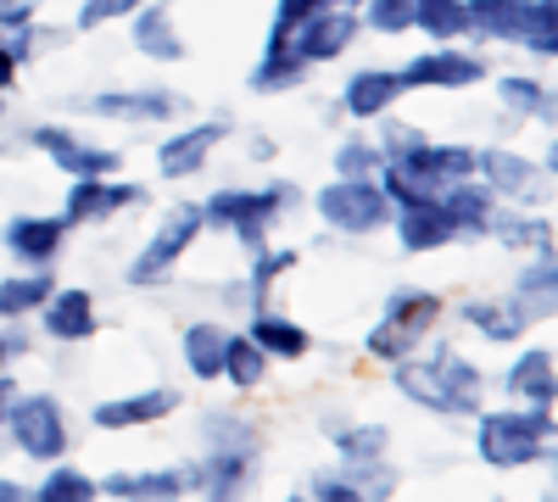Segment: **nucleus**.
<instances>
[{"label": "nucleus", "mask_w": 558, "mask_h": 502, "mask_svg": "<svg viewBox=\"0 0 558 502\" xmlns=\"http://www.w3.org/2000/svg\"><path fill=\"white\" fill-rule=\"evenodd\" d=\"M218 140H223V123H196V128L173 134V140H162L157 162H162V173H168V179H184V173H196V168L213 157V146H218Z\"/></svg>", "instance_id": "17"}, {"label": "nucleus", "mask_w": 558, "mask_h": 502, "mask_svg": "<svg viewBox=\"0 0 558 502\" xmlns=\"http://www.w3.org/2000/svg\"><path fill=\"white\" fill-rule=\"evenodd\" d=\"M17 446L28 452V458L39 464H62V452H68V425H62V407L57 396H17L12 402V414H7Z\"/></svg>", "instance_id": "5"}, {"label": "nucleus", "mask_w": 558, "mask_h": 502, "mask_svg": "<svg viewBox=\"0 0 558 502\" xmlns=\"http://www.w3.org/2000/svg\"><path fill=\"white\" fill-rule=\"evenodd\" d=\"M223 341H229V330L213 325V318H196V325L184 330V363H191L196 380H218L223 375Z\"/></svg>", "instance_id": "23"}, {"label": "nucleus", "mask_w": 558, "mask_h": 502, "mask_svg": "<svg viewBox=\"0 0 558 502\" xmlns=\"http://www.w3.org/2000/svg\"><path fill=\"white\" fill-rule=\"evenodd\" d=\"M475 168L486 173V191H492V196H531V191H536V162H525V157H514V151H502V146L481 151Z\"/></svg>", "instance_id": "19"}, {"label": "nucleus", "mask_w": 558, "mask_h": 502, "mask_svg": "<svg viewBox=\"0 0 558 502\" xmlns=\"http://www.w3.org/2000/svg\"><path fill=\"white\" fill-rule=\"evenodd\" d=\"M89 112L123 118V123H162L184 112V96H173V89H112V96L89 101Z\"/></svg>", "instance_id": "11"}, {"label": "nucleus", "mask_w": 558, "mask_h": 502, "mask_svg": "<svg viewBox=\"0 0 558 502\" xmlns=\"http://www.w3.org/2000/svg\"><path fill=\"white\" fill-rule=\"evenodd\" d=\"M352 39H357V12L324 7V12H313L307 23L291 28V51H296L302 62H336Z\"/></svg>", "instance_id": "7"}, {"label": "nucleus", "mask_w": 558, "mask_h": 502, "mask_svg": "<svg viewBox=\"0 0 558 502\" xmlns=\"http://www.w3.org/2000/svg\"><path fill=\"white\" fill-rule=\"evenodd\" d=\"M0 363H7V341H0Z\"/></svg>", "instance_id": "50"}, {"label": "nucleus", "mask_w": 558, "mask_h": 502, "mask_svg": "<svg viewBox=\"0 0 558 502\" xmlns=\"http://www.w3.org/2000/svg\"><path fill=\"white\" fill-rule=\"evenodd\" d=\"M441 207L452 212V223H458V235H486V218H492V191L486 185H470V179H458V185H447L441 191Z\"/></svg>", "instance_id": "24"}, {"label": "nucleus", "mask_w": 558, "mask_h": 502, "mask_svg": "<svg viewBox=\"0 0 558 502\" xmlns=\"http://www.w3.org/2000/svg\"><path fill=\"white\" fill-rule=\"evenodd\" d=\"M380 140H386L380 157H386V162H402V157H413L418 146H425V134H418L413 123H386V128H380Z\"/></svg>", "instance_id": "41"}, {"label": "nucleus", "mask_w": 558, "mask_h": 502, "mask_svg": "<svg viewBox=\"0 0 558 502\" xmlns=\"http://www.w3.org/2000/svg\"><path fill=\"white\" fill-rule=\"evenodd\" d=\"M318 212L341 235H368V230H386L391 201L375 179H336V185L318 191Z\"/></svg>", "instance_id": "3"}, {"label": "nucleus", "mask_w": 558, "mask_h": 502, "mask_svg": "<svg viewBox=\"0 0 558 502\" xmlns=\"http://www.w3.org/2000/svg\"><path fill=\"white\" fill-rule=\"evenodd\" d=\"M146 201V191L140 185H107V179H78V185L68 191V223H101L123 207H140Z\"/></svg>", "instance_id": "10"}, {"label": "nucleus", "mask_w": 558, "mask_h": 502, "mask_svg": "<svg viewBox=\"0 0 558 502\" xmlns=\"http://www.w3.org/2000/svg\"><path fill=\"white\" fill-rule=\"evenodd\" d=\"M62 235H68V218H12L7 223V252L23 268H39L62 252Z\"/></svg>", "instance_id": "12"}, {"label": "nucleus", "mask_w": 558, "mask_h": 502, "mask_svg": "<svg viewBox=\"0 0 558 502\" xmlns=\"http://www.w3.org/2000/svg\"><path fill=\"white\" fill-rule=\"evenodd\" d=\"M391 446V436L380 425H363V430H336V452H341V464H368V458H380V452Z\"/></svg>", "instance_id": "34"}, {"label": "nucleus", "mask_w": 558, "mask_h": 502, "mask_svg": "<svg viewBox=\"0 0 558 502\" xmlns=\"http://www.w3.org/2000/svg\"><path fill=\"white\" fill-rule=\"evenodd\" d=\"M324 7H336V0H279L274 28H296V23H307L313 12H324Z\"/></svg>", "instance_id": "43"}, {"label": "nucleus", "mask_w": 558, "mask_h": 502, "mask_svg": "<svg viewBox=\"0 0 558 502\" xmlns=\"http://www.w3.org/2000/svg\"><path fill=\"white\" fill-rule=\"evenodd\" d=\"M196 486V464H184V469H140V475H107L101 491L112 497H179V491H191Z\"/></svg>", "instance_id": "20"}, {"label": "nucleus", "mask_w": 558, "mask_h": 502, "mask_svg": "<svg viewBox=\"0 0 558 502\" xmlns=\"http://www.w3.org/2000/svg\"><path fill=\"white\" fill-rule=\"evenodd\" d=\"M531 0H470V28L492 34V39H525L531 28Z\"/></svg>", "instance_id": "21"}, {"label": "nucleus", "mask_w": 558, "mask_h": 502, "mask_svg": "<svg viewBox=\"0 0 558 502\" xmlns=\"http://www.w3.org/2000/svg\"><path fill=\"white\" fill-rule=\"evenodd\" d=\"M12 402H17V385L0 375V425H7V414H12Z\"/></svg>", "instance_id": "46"}, {"label": "nucleus", "mask_w": 558, "mask_h": 502, "mask_svg": "<svg viewBox=\"0 0 558 502\" xmlns=\"http://www.w3.org/2000/svg\"><path fill=\"white\" fill-rule=\"evenodd\" d=\"M101 486L89 480L84 469H57V475H45V486H39V497L45 502H89Z\"/></svg>", "instance_id": "36"}, {"label": "nucleus", "mask_w": 558, "mask_h": 502, "mask_svg": "<svg viewBox=\"0 0 558 502\" xmlns=\"http://www.w3.org/2000/svg\"><path fill=\"white\" fill-rule=\"evenodd\" d=\"M531 28H525V51H536V57H558V0H531Z\"/></svg>", "instance_id": "35"}, {"label": "nucleus", "mask_w": 558, "mask_h": 502, "mask_svg": "<svg viewBox=\"0 0 558 502\" xmlns=\"http://www.w3.org/2000/svg\"><path fill=\"white\" fill-rule=\"evenodd\" d=\"M134 51H146L157 62H179L184 57V39L168 17V7L157 0V7H134Z\"/></svg>", "instance_id": "18"}, {"label": "nucleus", "mask_w": 558, "mask_h": 502, "mask_svg": "<svg viewBox=\"0 0 558 502\" xmlns=\"http://www.w3.org/2000/svg\"><path fill=\"white\" fill-rule=\"evenodd\" d=\"M413 28H425L436 45L470 34V0H413Z\"/></svg>", "instance_id": "26"}, {"label": "nucleus", "mask_w": 558, "mask_h": 502, "mask_svg": "<svg viewBox=\"0 0 558 502\" xmlns=\"http://www.w3.org/2000/svg\"><path fill=\"white\" fill-rule=\"evenodd\" d=\"M380 151L368 146V140H347L341 151H336V168H341V179H375L380 173Z\"/></svg>", "instance_id": "37"}, {"label": "nucleus", "mask_w": 558, "mask_h": 502, "mask_svg": "<svg viewBox=\"0 0 558 502\" xmlns=\"http://www.w3.org/2000/svg\"><path fill=\"white\" fill-rule=\"evenodd\" d=\"M12 73H17V57L7 51V39H0V89H7V84H12Z\"/></svg>", "instance_id": "47"}, {"label": "nucleus", "mask_w": 558, "mask_h": 502, "mask_svg": "<svg viewBox=\"0 0 558 502\" xmlns=\"http://www.w3.org/2000/svg\"><path fill=\"white\" fill-rule=\"evenodd\" d=\"M413 341H418V335H408L402 325H391V318H386V325H380L375 335H368V352L386 357V363H397V357H408V352H413Z\"/></svg>", "instance_id": "42"}, {"label": "nucleus", "mask_w": 558, "mask_h": 502, "mask_svg": "<svg viewBox=\"0 0 558 502\" xmlns=\"http://www.w3.org/2000/svg\"><path fill=\"white\" fill-rule=\"evenodd\" d=\"M497 96H502V107H508V112L553 123V101H547L553 89H547V84H536V78H502V84H497Z\"/></svg>", "instance_id": "32"}, {"label": "nucleus", "mask_w": 558, "mask_h": 502, "mask_svg": "<svg viewBox=\"0 0 558 502\" xmlns=\"http://www.w3.org/2000/svg\"><path fill=\"white\" fill-rule=\"evenodd\" d=\"M202 223H207L202 207H173V212L157 223V235L146 241V252L134 257L129 280H134V285H157V280H168V273L179 268V257L191 252V241L202 235Z\"/></svg>", "instance_id": "4"}, {"label": "nucleus", "mask_w": 558, "mask_h": 502, "mask_svg": "<svg viewBox=\"0 0 558 502\" xmlns=\"http://www.w3.org/2000/svg\"><path fill=\"white\" fill-rule=\"evenodd\" d=\"M45 335L89 341L96 335V296L89 291H51V302H45Z\"/></svg>", "instance_id": "15"}, {"label": "nucleus", "mask_w": 558, "mask_h": 502, "mask_svg": "<svg viewBox=\"0 0 558 502\" xmlns=\"http://www.w3.org/2000/svg\"><path fill=\"white\" fill-rule=\"evenodd\" d=\"M134 7H146V0H84V7H78V28H107L118 17H134Z\"/></svg>", "instance_id": "39"}, {"label": "nucleus", "mask_w": 558, "mask_h": 502, "mask_svg": "<svg viewBox=\"0 0 558 502\" xmlns=\"http://www.w3.org/2000/svg\"><path fill=\"white\" fill-rule=\"evenodd\" d=\"M397 235H402V252H441L447 241H458V223L441 201H418V207H402Z\"/></svg>", "instance_id": "13"}, {"label": "nucleus", "mask_w": 558, "mask_h": 502, "mask_svg": "<svg viewBox=\"0 0 558 502\" xmlns=\"http://www.w3.org/2000/svg\"><path fill=\"white\" fill-rule=\"evenodd\" d=\"M463 318H470L481 335H492V341H520L525 325H531L520 302H470V307H463Z\"/></svg>", "instance_id": "29"}, {"label": "nucleus", "mask_w": 558, "mask_h": 502, "mask_svg": "<svg viewBox=\"0 0 558 502\" xmlns=\"http://www.w3.org/2000/svg\"><path fill=\"white\" fill-rule=\"evenodd\" d=\"M397 391L413 396L430 414H475L481 407V369L458 352H430V357H397Z\"/></svg>", "instance_id": "1"}, {"label": "nucleus", "mask_w": 558, "mask_h": 502, "mask_svg": "<svg viewBox=\"0 0 558 502\" xmlns=\"http://www.w3.org/2000/svg\"><path fill=\"white\" fill-rule=\"evenodd\" d=\"M486 235H497L502 246H553V241H547V223H536V218H525V212H497V207H492V218H486Z\"/></svg>", "instance_id": "33"}, {"label": "nucleus", "mask_w": 558, "mask_h": 502, "mask_svg": "<svg viewBox=\"0 0 558 502\" xmlns=\"http://www.w3.org/2000/svg\"><path fill=\"white\" fill-rule=\"evenodd\" d=\"M286 268H296V252H274V257H263V262H257V291H263L268 280H279Z\"/></svg>", "instance_id": "44"}, {"label": "nucleus", "mask_w": 558, "mask_h": 502, "mask_svg": "<svg viewBox=\"0 0 558 502\" xmlns=\"http://www.w3.org/2000/svg\"><path fill=\"white\" fill-rule=\"evenodd\" d=\"M286 201H291L286 185H274V191H218L202 212H207L213 223H223V230H235L246 246H257L263 230L279 218V207H286Z\"/></svg>", "instance_id": "6"}, {"label": "nucleus", "mask_w": 558, "mask_h": 502, "mask_svg": "<svg viewBox=\"0 0 558 502\" xmlns=\"http://www.w3.org/2000/svg\"><path fill=\"white\" fill-rule=\"evenodd\" d=\"M252 341L268 357H307V346H313V335L302 325H291V318H279V313H257L252 318Z\"/></svg>", "instance_id": "28"}, {"label": "nucleus", "mask_w": 558, "mask_h": 502, "mask_svg": "<svg viewBox=\"0 0 558 502\" xmlns=\"http://www.w3.org/2000/svg\"><path fill=\"white\" fill-rule=\"evenodd\" d=\"M39 0H0V28H23Z\"/></svg>", "instance_id": "45"}, {"label": "nucleus", "mask_w": 558, "mask_h": 502, "mask_svg": "<svg viewBox=\"0 0 558 502\" xmlns=\"http://www.w3.org/2000/svg\"><path fill=\"white\" fill-rule=\"evenodd\" d=\"M386 318H391V325H402L408 335H425L436 318H441V296H430V291H397L391 307H386Z\"/></svg>", "instance_id": "31"}, {"label": "nucleus", "mask_w": 558, "mask_h": 502, "mask_svg": "<svg viewBox=\"0 0 558 502\" xmlns=\"http://www.w3.org/2000/svg\"><path fill=\"white\" fill-rule=\"evenodd\" d=\"M402 89H463V84H481L486 78V62L481 57H463V51H425V57H413L402 73Z\"/></svg>", "instance_id": "9"}, {"label": "nucleus", "mask_w": 558, "mask_h": 502, "mask_svg": "<svg viewBox=\"0 0 558 502\" xmlns=\"http://www.w3.org/2000/svg\"><path fill=\"white\" fill-rule=\"evenodd\" d=\"M223 375L235 380L241 391L263 385V375H268V352H263L252 335H229V341H223Z\"/></svg>", "instance_id": "30"}, {"label": "nucleus", "mask_w": 558, "mask_h": 502, "mask_svg": "<svg viewBox=\"0 0 558 502\" xmlns=\"http://www.w3.org/2000/svg\"><path fill=\"white\" fill-rule=\"evenodd\" d=\"M257 469V446H218L207 464H196V486L207 497H235Z\"/></svg>", "instance_id": "16"}, {"label": "nucleus", "mask_w": 558, "mask_h": 502, "mask_svg": "<svg viewBox=\"0 0 558 502\" xmlns=\"http://www.w3.org/2000/svg\"><path fill=\"white\" fill-rule=\"evenodd\" d=\"M508 391L525 396V402H536V407H553V352H547V346L525 352L514 369H508Z\"/></svg>", "instance_id": "27"}, {"label": "nucleus", "mask_w": 558, "mask_h": 502, "mask_svg": "<svg viewBox=\"0 0 558 502\" xmlns=\"http://www.w3.org/2000/svg\"><path fill=\"white\" fill-rule=\"evenodd\" d=\"M34 146H39L45 157H51L62 173H73V179H107V173H118V151L89 146V140H78V134L57 128V123L34 128Z\"/></svg>", "instance_id": "8"}, {"label": "nucleus", "mask_w": 558, "mask_h": 502, "mask_svg": "<svg viewBox=\"0 0 558 502\" xmlns=\"http://www.w3.org/2000/svg\"><path fill=\"white\" fill-rule=\"evenodd\" d=\"M23 497H28V491H23L17 480H7V475H0V502H23Z\"/></svg>", "instance_id": "48"}, {"label": "nucleus", "mask_w": 558, "mask_h": 502, "mask_svg": "<svg viewBox=\"0 0 558 502\" xmlns=\"http://www.w3.org/2000/svg\"><path fill=\"white\" fill-rule=\"evenodd\" d=\"M57 280H51V262H39L34 273H17V280H0V318H23V313H39L51 302Z\"/></svg>", "instance_id": "22"}, {"label": "nucleus", "mask_w": 558, "mask_h": 502, "mask_svg": "<svg viewBox=\"0 0 558 502\" xmlns=\"http://www.w3.org/2000/svg\"><path fill=\"white\" fill-rule=\"evenodd\" d=\"M547 436H553V407H502V414H486L481 419V458L497 464V469H520V464H536L547 452Z\"/></svg>", "instance_id": "2"}, {"label": "nucleus", "mask_w": 558, "mask_h": 502, "mask_svg": "<svg viewBox=\"0 0 558 502\" xmlns=\"http://www.w3.org/2000/svg\"><path fill=\"white\" fill-rule=\"evenodd\" d=\"M173 407H179L173 391H140V396H118V402L89 407V419H96L101 430H134V425H157V419H168Z\"/></svg>", "instance_id": "14"}, {"label": "nucleus", "mask_w": 558, "mask_h": 502, "mask_svg": "<svg viewBox=\"0 0 558 502\" xmlns=\"http://www.w3.org/2000/svg\"><path fill=\"white\" fill-rule=\"evenodd\" d=\"M368 28L408 34L413 28V0H368Z\"/></svg>", "instance_id": "38"}, {"label": "nucleus", "mask_w": 558, "mask_h": 502, "mask_svg": "<svg viewBox=\"0 0 558 502\" xmlns=\"http://www.w3.org/2000/svg\"><path fill=\"white\" fill-rule=\"evenodd\" d=\"M347 7H368V0H347Z\"/></svg>", "instance_id": "49"}, {"label": "nucleus", "mask_w": 558, "mask_h": 502, "mask_svg": "<svg viewBox=\"0 0 558 502\" xmlns=\"http://www.w3.org/2000/svg\"><path fill=\"white\" fill-rule=\"evenodd\" d=\"M520 302H542V307H553V252H542V262L520 273Z\"/></svg>", "instance_id": "40"}, {"label": "nucleus", "mask_w": 558, "mask_h": 502, "mask_svg": "<svg viewBox=\"0 0 558 502\" xmlns=\"http://www.w3.org/2000/svg\"><path fill=\"white\" fill-rule=\"evenodd\" d=\"M397 96H402V78L368 68V73H357V78L347 84V112H352V118H380Z\"/></svg>", "instance_id": "25"}]
</instances>
